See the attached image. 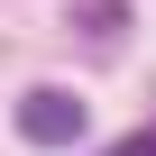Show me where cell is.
I'll list each match as a JSON object with an SVG mask.
<instances>
[{"label": "cell", "instance_id": "obj_1", "mask_svg": "<svg viewBox=\"0 0 156 156\" xmlns=\"http://www.w3.org/2000/svg\"><path fill=\"white\" fill-rule=\"evenodd\" d=\"M83 119H92L83 92H55V83L19 101V138H28V147H73V138H83Z\"/></svg>", "mask_w": 156, "mask_h": 156}, {"label": "cell", "instance_id": "obj_2", "mask_svg": "<svg viewBox=\"0 0 156 156\" xmlns=\"http://www.w3.org/2000/svg\"><path fill=\"white\" fill-rule=\"evenodd\" d=\"M73 28H83L92 46H119V37H129V0H83V9H73Z\"/></svg>", "mask_w": 156, "mask_h": 156}, {"label": "cell", "instance_id": "obj_3", "mask_svg": "<svg viewBox=\"0 0 156 156\" xmlns=\"http://www.w3.org/2000/svg\"><path fill=\"white\" fill-rule=\"evenodd\" d=\"M101 156H156V129H129V138H110Z\"/></svg>", "mask_w": 156, "mask_h": 156}]
</instances>
